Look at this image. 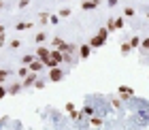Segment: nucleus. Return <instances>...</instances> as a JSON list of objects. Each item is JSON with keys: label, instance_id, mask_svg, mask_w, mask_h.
<instances>
[{"label": "nucleus", "instance_id": "obj_11", "mask_svg": "<svg viewBox=\"0 0 149 130\" xmlns=\"http://www.w3.org/2000/svg\"><path fill=\"white\" fill-rule=\"evenodd\" d=\"M130 49H132L130 43H121V53H124V56H126V53H130Z\"/></svg>", "mask_w": 149, "mask_h": 130}, {"label": "nucleus", "instance_id": "obj_29", "mask_svg": "<svg viewBox=\"0 0 149 130\" xmlns=\"http://www.w3.org/2000/svg\"><path fill=\"white\" fill-rule=\"evenodd\" d=\"M49 22H51V24H58V22H60V17H58V15H51V17H49Z\"/></svg>", "mask_w": 149, "mask_h": 130}, {"label": "nucleus", "instance_id": "obj_32", "mask_svg": "<svg viewBox=\"0 0 149 130\" xmlns=\"http://www.w3.org/2000/svg\"><path fill=\"white\" fill-rule=\"evenodd\" d=\"M107 2H109V6H115V4H117V0H107Z\"/></svg>", "mask_w": 149, "mask_h": 130}, {"label": "nucleus", "instance_id": "obj_19", "mask_svg": "<svg viewBox=\"0 0 149 130\" xmlns=\"http://www.w3.org/2000/svg\"><path fill=\"white\" fill-rule=\"evenodd\" d=\"M92 126H102V120L100 117H92Z\"/></svg>", "mask_w": 149, "mask_h": 130}, {"label": "nucleus", "instance_id": "obj_12", "mask_svg": "<svg viewBox=\"0 0 149 130\" xmlns=\"http://www.w3.org/2000/svg\"><path fill=\"white\" fill-rule=\"evenodd\" d=\"M107 30H109V32H113V30H117V28H115V19H113V17L109 19V24H107Z\"/></svg>", "mask_w": 149, "mask_h": 130}, {"label": "nucleus", "instance_id": "obj_33", "mask_svg": "<svg viewBox=\"0 0 149 130\" xmlns=\"http://www.w3.org/2000/svg\"><path fill=\"white\" fill-rule=\"evenodd\" d=\"M2 32H4V26H0V34H2Z\"/></svg>", "mask_w": 149, "mask_h": 130}, {"label": "nucleus", "instance_id": "obj_14", "mask_svg": "<svg viewBox=\"0 0 149 130\" xmlns=\"http://www.w3.org/2000/svg\"><path fill=\"white\" fill-rule=\"evenodd\" d=\"M28 28H30V24H24V22L15 26V30H17V32H19V30H28Z\"/></svg>", "mask_w": 149, "mask_h": 130}, {"label": "nucleus", "instance_id": "obj_28", "mask_svg": "<svg viewBox=\"0 0 149 130\" xmlns=\"http://www.w3.org/2000/svg\"><path fill=\"white\" fill-rule=\"evenodd\" d=\"M6 94H9V90H4V87H2V85H0V98H4V96H6Z\"/></svg>", "mask_w": 149, "mask_h": 130}, {"label": "nucleus", "instance_id": "obj_9", "mask_svg": "<svg viewBox=\"0 0 149 130\" xmlns=\"http://www.w3.org/2000/svg\"><path fill=\"white\" fill-rule=\"evenodd\" d=\"M119 94H124V98H128V96H132L134 92H132V87H126V85H121V87H119Z\"/></svg>", "mask_w": 149, "mask_h": 130}, {"label": "nucleus", "instance_id": "obj_15", "mask_svg": "<svg viewBox=\"0 0 149 130\" xmlns=\"http://www.w3.org/2000/svg\"><path fill=\"white\" fill-rule=\"evenodd\" d=\"M51 45H53V47H58V49H60V47L64 45V41H62V38H53V43H51Z\"/></svg>", "mask_w": 149, "mask_h": 130}, {"label": "nucleus", "instance_id": "obj_23", "mask_svg": "<svg viewBox=\"0 0 149 130\" xmlns=\"http://www.w3.org/2000/svg\"><path fill=\"white\" fill-rule=\"evenodd\" d=\"M124 15H126V17H132V15H134V9H130V6H128V9L124 11Z\"/></svg>", "mask_w": 149, "mask_h": 130}, {"label": "nucleus", "instance_id": "obj_5", "mask_svg": "<svg viewBox=\"0 0 149 130\" xmlns=\"http://www.w3.org/2000/svg\"><path fill=\"white\" fill-rule=\"evenodd\" d=\"M98 4H100V0H83V2H81V9L92 11V9H96Z\"/></svg>", "mask_w": 149, "mask_h": 130}, {"label": "nucleus", "instance_id": "obj_24", "mask_svg": "<svg viewBox=\"0 0 149 130\" xmlns=\"http://www.w3.org/2000/svg\"><path fill=\"white\" fill-rule=\"evenodd\" d=\"M11 47H13V49H17V47H22V43L15 38V41H11Z\"/></svg>", "mask_w": 149, "mask_h": 130}, {"label": "nucleus", "instance_id": "obj_18", "mask_svg": "<svg viewBox=\"0 0 149 130\" xmlns=\"http://www.w3.org/2000/svg\"><path fill=\"white\" fill-rule=\"evenodd\" d=\"M70 15V9H60V17H68Z\"/></svg>", "mask_w": 149, "mask_h": 130}, {"label": "nucleus", "instance_id": "obj_17", "mask_svg": "<svg viewBox=\"0 0 149 130\" xmlns=\"http://www.w3.org/2000/svg\"><path fill=\"white\" fill-rule=\"evenodd\" d=\"M130 45H132V47H139V45H141L139 36H132V38H130Z\"/></svg>", "mask_w": 149, "mask_h": 130}, {"label": "nucleus", "instance_id": "obj_20", "mask_svg": "<svg viewBox=\"0 0 149 130\" xmlns=\"http://www.w3.org/2000/svg\"><path fill=\"white\" fill-rule=\"evenodd\" d=\"M32 60H36V58H34V56H24V60H22V62H24V64H30Z\"/></svg>", "mask_w": 149, "mask_h": 130}, {"label": "nucleus", "instance_id": "obj_4", "mask_svg": "<svg viewBox=\"0 0 149 130\" xmlns=\"http://www.w3.org/2000/svg\"><path fill=\"white\" fill-rule=\"evenodd\" d=\"M36 56L43 60V62H47L49 56H51V49H47V47H38V49H36Z\"/></svg>", "mask_w": 149, "mask_h": 130}, {"label": "nucleus", "instance_id": "obj_6", "mask_svg": "<svg viewBox=\"0 0 149 130\" xmlns=\"http://www.w3.org/2000/svg\"><path fill=\"white\" fill-rule=\"evenodd\" d=\"M43 66H45V62H43V60H40V58H38V60H32V62L28 64V68H30L32 73H38V71H40V68H43Z\"/></svg>", "mask_w": 149, "mask_h": 130}, {"label": "nucleus", "instance_id": "obj_1", "mask_svg": "<svg viewBox=\"0 0 149 130\" xmlns=\"http://www.w3.org/2000/svg\"><path fill=\"white\" fill-rule=\"evenodd\" d=\"M62 62H64V51H60L58 47H56V49H51V56H49V60L45 62V66L53 68V66H60Z\"/></svg>", "mask_w": 149, "mask_h": 130}, {"label": "nucleus", "instance_id": "obj_13", "mask_svg": "<svg viewBox=\"0 0 149 130\" xmlns=\"http://www.w3.org/2000/svg\"><path fill=\"white\" fill-rule=\"evenodd\" d=\"M115 28H117V30L124 28V17H117V19H115Z\"/></svg>", "mask_w": 149, "mask_h": 130}, {"label": "nucleus", "instance_id": "obj_21", "mask_svg": "<svg viewBox=\"0 0 149 130\" xmlns=\"http://www.w3.org/2000/svg\"><path fill=\"white\" fill-rule=\"evenodd\" d=\"M38 17H40V22H43V24H45V22H49V17H51V15H47V13H40V15H38Z\"/></svg>", "mask_w": 149, "mask_h": 130}, {"label": "nucleus", "instance_id": "obj_30", "mask_svg": "<svg viewBox=\"0 0 149 130\" xmlns=\"http://www.w3.org/2000/svg\"><path fill=\"white\" fill-rule=\"evenodd\" d=\"M28 75V68H19V77H26Z\"/></svg>", "mask_w": 149, "mask_h": 130}, {"label": "nucleus", "instance_id": "obj_7", "mask_svg": "<svg viewBox=\"0 0 149 130\" xmlns=\"http://www.w3.org/2000/svg\"><path fill=\"white\" fill-rule=\"evenodd\" d=\"M90 53H92V45H81L79 47V56L81 58H90Z\"/></svg>", "mask_w": 149, "mask_h": 130}, {"label": "nucleus", "instance_id": "obj_22", "mask_svg": "<svg viewBox=\"0 0 149 130\" xmlns=\"http://www.w3.org/2000/svg\"><path fill=\"white\" fill-rule=\"evenodd\" d=\"M43 41H45V32H38L36 34V43H43Z\"/></svg>", "mask_w": 149, "mask_h": 130}, {"label": "nucleus", "instance_id": "obj_3", "mask_svg": "<svg viewBox=\"0 0 149 130\" xmlns=\"http://www.w3.org/2000/svg\"><path fill=\"white\" fill-rule=\"evenodd\" d=\"M62 77H64V73L60 71L58 66H53L51 71H49V79H51V81H62Z\"/></svg>", "mask_w": 149, "mask_h": 130}, {"label": "nucleus", "instance_id": "obj_8", "mask_svg": "<svg viewBox=\"0 0 149 130\" xmlns=\"http://www.w3.org/2000/svg\"><path fill=\"white\" fill-rule=\"evenodd\" d=\"M36 83V73H30V75H26V79H24V85H34Z\"/></svg>", "mask_w": 149, "mask_h": 130}, {"label": "nucleus", "instance_id": "obj_10", "mask_svg": "<svg viewBox=\"0 0 149 130\" xmlns=\"http://www.w3.org/2000/svg\"><path fill=\"white\" fill-rule=\"evenodd\" d=\"M22 85H24V83H15V85H11V87H9V94H17L19 90H22Z\"/></svg>", "mask_w": 149, "mask_h": 130}, {"label": "nucleus", "instance_id": "obj_34", "mask_svg": "<svg viewBox=\"0 0 149 130\" xmlns=\"http://www.w3.org/2000/svg\"><path fill=\"white\" fill-rule=\"evenodd\" d=\"M2 6H4V4H2V0H0V9H2Z\"/></svg>", "mask_w": 149, "mask_h": 130}, {"label": "nucleus", "instance_id": "obj_27", "mask_svg": "<svg viewBox=\"0 0 149 130\" xmlns=\"http://www.w3.org/2000/svg\"><path fill=\"white\" fill-rule=\"evenodd\" d=\"M30 0H19V9H24V6H28Z\"/></svg>", "mask_w": 149, "mask_h": 130}, {"label": "nucleus", "instance_id": "obj_16", "mask_svg": "<svg viewBox=\"0 0 149 130\" xmlns=\"http://www.w3.org/2000/svg\"><path fill=\"white\" fill-rule=\"evenodd\" d=\"M81 113H83V115H87V117H90V115H94V109H92V107H85V109H83V111H81Z\"/></svg>", "mask_w": 149, "mask_h": 130}, {"label": "nucleus", "instance_id": "obj_25", "mask_svg": "<svg viewBox=\"0 0 149 130\" xmlns=\"http://www.w3.org/2000/svg\"><path fill=\"white\" fill-rule=\"evenodd\" d=\"M6 77H9V71H0V81H4Z\"/></svg>", "mask_w": 149, "mask_h": 130}, {"label": "nucleus", "instance_id": "obj_2", "mask_svg": "<svg viewBox=\"0 0 149 130\" xmlns=\"http://www.w3.org/2000/svg\"><path fill=\"white\" fill-rule=\"evenodd\" d=\"M107 36H109V30H107V28H100L96 36H92V38H90L92 49H94V47H102V45L107 43Z\"/></svg>", "mask_w": 149, "mask_h": 130}, {"label": "nucleus", "instance_id": "obj_26", "mask_svg": "<svg viewBox=\"0 0 149 130\" xmlns=\"http://www.w3.org/2000/svg\"><path fill=\"white\" fill-rule=\"evenodd\" d=\"M141 47H143V49H149V38H145V41H141Z\"/></svg>", "mask_w": 149, "mask_h": 130}, {"label": "nucleus", "instance_id": "obj_31", "mask_svg": "<svg viewBox=\"0 0 149 130\" xmlns=\"http://www.w3.org/2000/svg\"><path fill=\"white\" fill-rule=\"evenodd\" d=\"M2 45H4V32L0 34V47H2Z\"/></svg>", "mask_w": 149, "mask_h": 130}]
</instances>
